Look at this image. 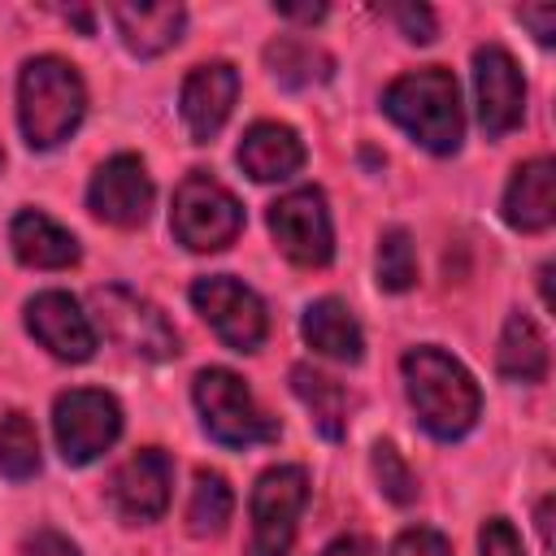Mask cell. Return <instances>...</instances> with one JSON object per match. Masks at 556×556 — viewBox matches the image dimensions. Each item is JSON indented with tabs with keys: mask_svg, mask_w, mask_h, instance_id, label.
I'll return each instance as SVG.
<instances>
[{
	"mask_svg": "<svg viewBox=\"0 0 556 556\" xmlns=\"http://www.w3.org/2000/svg\"><path fill=\"white\" fill-rule=\"evenodd\" d=\"M400 369H404L408 404H413L417 421L426 426V434L452 443L478 426L482 391L456 356H447L443 348H408Z\"/></svg>",
	"mask_w": 556,
	"mask_h": 556,
	"instance_id": "1",
	"label": "cell"
},
{
	"mask_svg": "<svg viewBox=\"0 0 556 556\" xmlns=\"http://www.w3.org/2000/svg\"><path fill=\"white\" fill-rule=\"evenodd\" d=\"M382 109L426 152L447 156V152L460 148L465 113H460V87H456L452 70L426 65V70H413V74L395 78L387 87V96H382Z\"/></svg>",
	"mask_w": 556,
	"mask_h": 556,
	"instance_id": "2",
	"label": "cell"
},
{
	"mask_svg": "<svg viewBox=\"0 0 556 556\" xmlns=\"http://www.w3.org/2000/svg\"><path fill=\"white\" fill-rule=\"evenodd\" d=\"M87 113V87L61 56H35L17 74V122L35 152L56 148L78 130Z\"/></svg>",
	"mask_w": 556,
	"mask_h": 556,
	"instance_id": "3",
	"label": "cell"
},
{
	"mask_svg": "<svg viewBox=\"0 0 556 556\" xmlns=\"http://www.w3.org/2000/svg\"><path fill=\"white\" fill-rule=\"evenodd\" d=\"M195 408L213 443L222 447H256L278 439V421L252 400L239 374L230 369H200L195 374Z\"/></svg>",
	"mask_w": 556,
	"mask_h": 556,
	"instance_id": "4",
	"label": "cell"
},
{
	"mask_svg": "<svg viewBox=\"0 0 556 556\" xmlns=\"http://www.w3.org/2000/svg\"><path fill=\"white\" fill-rule=\"evenodd\" d=\"M169 230L182 248L191 252H222L226 243L239 239L243 230V204L235 200L230 187H222L213 174L191 169L178 191H174V213H169Z\"/></svg>",
	"mask_w": 556,
	"mask_h": 556,
	"instance_id": "5",
	"label": "cell"
},
{
	"mask_svg": "<svg viewBox=\"0 0 556 556\" xmlns=\"http://www.w3.org/2000/svg\"><path fill=\"white\" fill-rule=\"evenodd\" d=\"M87 300H91L96 326H100L117 348H126L130 356H139V361H174V356H178V334H174V326H169L165 313H161L152 300H143L139 291L109 282V287H96Z\"/></svg>",
	"mask_w": 556,
	"mask_h": 556,
	"instance_id": "6",
	"label": "cell"
},
{
	"mask_svg": "<svg viewBox=\"0 0 556 556\" xmlns=\"http://www.w3.org/2000/svg\"><path fill=\"white\" fill-rule=\"evenodd\" d=\"M52 434L65 465H91L122 434V408L109 391L74 387L52 404Z\"/></svg>",
	"mask_w": 556,
	"mask_h": 556,
	"instance_id": "7",
	"label": "cell"
},
{
	"mask_svg": "<svg viewBox=\"0 0 556 556\" xmlns=\"http://www.w3.org/2000/svg\"><path fill=\"white\" fill-rule=\"evenodd\" d=\"M308 504V473L300 465H274L252 486V539L248 556H287L295 521Z\"/></svg>",
	"mask_w": 556,
	"mask_h": 556,
	"instance_id": "8",
	"label": "cell"
},
{
	"mask_svg": "<svg viewBox=\"0 0 556 556\" xmlns=\"http://www.w3.org/2000/svg\"><path fill=\"white\" fill-rule=\"evenodd\" d=\"M191 304L195 313L217 330V339L235 352H256L269 334V317L265 304L252 287H243L230 274H208L191 282Z\"/></svg>",
	"mask_w": 556,
	"mask_h": 556,
	"instance_id": "9",
	"label": "cell"
},
{
	"mask_svg": "<svg viewBox=\"0 0 556 556\" xmlns=\"http://www.w3.org/2000/svg\"><path fill=\"white\" fill-rule=\"evenodd\" d=\"M269 235L278 252L304 269H321L334 256V230L326 213V195L317 187L287 191L282 200L269 204Z\"/></svg>",
	"mask_w": 556,
	"mask_h": 556,
	"instance_id": "10",
	"label": "cell"
},
{
	"mask_svg": "<svg viewBox=\"0 0 556 556\" xmlns=\"http://www.w3.org/2000/svg\"><path fill=\"white\" fill-rule=\"evenodd\" d=\"M473 91H478V126L486 139H500L526 117V78L508 48L482 43L473 52Z\"/></svg>",
	"mask_w": 556,
	"mask_h": 556,
	"instance_id": "11",
	"label": "cell"
},
{
	"mask_svg": "<svg viewBox=\"0 0 556 556\" xmlns=\"http://www.w3.org/2000/svg\"><path fill=\"white\" fill-rule=\"evenodd\" d=\"M87 208L109 222V226H143L148 222V208H152V178H148V165L135 156V152H117L109 156L96 174H91V187H87Z\"/></svg>",
	"mask_w": 556,
	"mask_h": 556,
	"instance_id": "12",
	"label": "cell"
},
{
	"mask_svg": "<svg viewBox=\"0 0 556 556\" xmlns=\"http://www.w3.org/2000/svg\"><path fill=\"white\" fill-rule=\"evenodd\" d=\"M26 330L56 356V361H91L96 356V326L65 291H39L26 300Z\"/></svg>",
	"mask_w": 556,
	"mask_h": 556,
	"instance_id": "13",
	"label": "cell"
},
{
	"mask_svg": "<svg viewBox=\"0 0 556 556\" xmlns=\"http://www.w3.org/2000/svg\"><path fill=\"white\" fill-rule=\"evenodd\" d=\"M174 486V460L161 447L135 452L109 482V500L126 521H156L169 508Z\"/></svg>",
	"mask_w": 556,
	"mask_h": 556,
	"instance_id": "14",
	"label": "cell"
},
{
	"mask_svg": "<svg viewBox=\"0 0 556 556\" xmlns=\"http://www.w3.org/2000/svg\"><path fill=\"white\" fill-rule=\"evenodd\" d=\"M235 100H239V74H235V65H226V61H204V65H195V70L182 78V96H178L187 135H191L195 143H208V139L226 126Z\"/></svg>",
	"mask_w": 556,
	"mask_h": 556,
	"instance_id": "15",
	"label": "cell"
},
{
	"mask_svg": "<svg viewBox=\"0 0 556 556\" xmlns=\"http://www.w3.org/2000/svg\"><path fill=\"white\" fill-rule=\"evenodd\" d=\"M556 217V165L552 156H534L513 169L508 191H504V222L513 230L539 235Z\"/></svg>",
	"mask_w": 556,
	"mask_h": 556,
	"instance_id": "16",
	"label": "cell"
},
{
	"mask_svg": "<svg viewBox=\"0 0 556 556\" xmlns=\"http://www.w3.org/2000/svg\"><path fill=\"white\" fill-rule=\"evenodd\" d=\"M304 165V143L291 126L282 122H256L248 126L243 143H239V169L256 182H282L291 174H300Z\"/></svg>",
	"mask_w": 556,
	"mask_h": 556,
	"instance_id": "17",
	"label": "cell"
},
{
	"mask_svg": "<svg viewBox=\"0 0 556 556\" xmlns=\"http://www.w3.org/2000/svg\"><path fill=\"white\" fill-rule=\"evenodd\" d=\"M300 334L313 352L339 361V365H356L365 356V334H361V321L352 317V308L334 295H321L304 308L300 317Z\"/></svg>",
	"mask_w": 556,
	"mask_h": 556,
	"instance_id": "18",
	"label": "cell"
},
{
	"mask_svg": "<svg viewBox=\"0 0 556 556\" xmlns=\"http://www.w3.org/2000/svg\"><path fill=\"white\" fill-rule=\"evenodd\" d=\"M122 43L135 56H161L182 39L187 9L182 4H113L109 9Z\"/></svg>",
	"mask_w": 556,
	"mask_h": 556,
	"instance_id": "19",
	"label": "cell"
},
{
	"mask_svg": "<svg viewBox=\"0 0 556 556\" xmlns=\"http://www.w3.org/2000/svg\"><path fill=\"white\" fill-rule=\"evenodd\" d=\"M9 243H13V256L30 269H70L78 261V239L39 208H22L13 217Z\"/></svg>",
	"mask_w": 556,
	"mask_h": 556,
	"instance_id": "20",
	"label": "cell"
},
{
	"mask_svg": "<svg viewBox=\"0 0 556 556\" xmlns=\"http://www.w3.org/2000/svg\"><path fill=\"white\" fill-rule=\"evenodd\" d=\"M547 365H552V356H547V339H543L539 321L530 313H513L504 321V334H500V348H495L500 378L530 387V382L547 378Z\"/></svg>",
	"mask_w": 556,
	"mask_h": 556,
	"instance_id": "21",
	"label": "cell"
},
{
	"mask_svg": "<svg viewBox=\"0 0 556 556\" xmlns=\"http://www.w3.org/2000/svg\"><path fill=\"white\" fill-rule=\"evenodd\" d=\"M291 391L308 408V417H313L321 439L334 443V439L348 434V391L330 374H321L313 365H291Z\"/></svg>",
	"mask_w": 556,
	"mask_h": 556,
	"instance_id": "22",
	"label": "cell"
},
{
	"mask_svg": "<svg viewBox=\"0 0 556 556\" xmlns=\"http://www.w3.org/2000/svg\"><path fill=\"white\" fill-rule=\"evenodd\" d=\"M265 65H269L274 83H278V87H291V91H300V87H317V83H326L330 70H334V61H330L317 43L295 39V35L274 39V43L265 48Z\"/></svg>",
	"mask_w": 556,
	"mask_h": 556,
	"instance_id": "23",
	"label": "cell"
},
{
	"mask_svg": "<svg viewBox=\"0 0 556 556\" xmlns=\"http://www.w3.org/2000/svg\"><path fill=\"white\" fill-rule=\"evenodd\" d=\"M235 513V491L217 469H200L195 486H191V504H187V530L195 539H217L230 526Z\"/></svg>",
	"mask_w": 556,
	"mask_h": 556,
	"instance_id": "24",
	"label": "cell"
},
{
	"mask_svg": "<svg viewBox=\"0 0 556 556\" xmlns=\"http://www.w3.org/2000/svg\"><path fill=\"white\" fill-rule=\"evenodd\" d=\"M39 465H43V456H39L35 421H30L26 413L9 408V413L0 417V473H4L9 482H26V478L39 473Z\"/></svg>",
	"mask_w": 556,
	"mask_h": 556,
	"instance_id": "25",
	"label": "cell"
},
{
	"mask_svg": "<svg viewBox=\"0 0 556 556\" xmlns=\"http://www.w3.org/2000/svg\"><path fill=\"white\" fill-rule=\"evenodd\" d=\"M417 282V252L404 226H391L378 239V287L382 291H408Z\"/></svg>",
	"mask_w": 556,
	"mask_h": 556,
	"instance_id": "26",
	"label": "cell"
},
{
	"mask_svg": "<svg viewBox=\"0 0 556 556\" xmlns=\"http://www.w3.org/2000/svg\"><path fill=\"white\" fill-rule=\"evenodd\" d=\"M374 478H378V491L391 500V504H413L417 500V478H413V469L404 465V456L395 452V443H387V439H378L374 443Z\"/></svg>",
	"mask_w": 556,
	"mask_h": 556,
	"instance_id": "27",
	"label": "cell"
},
{
	"mask_svg": "<svg viewBox=\"0 0 556 556\" xmlns=\"http://www.w3.org/2000/svg\"><path fill=\"white\" fill-rule=\"evenodd\" d=\"M391 556H452V543L430 526H408L391 543Z\"/></svg>",
	"mask_w": 556,
	"mask_h": 556,
	"instance_id": "28",
	"label": "cell"
},
{
	"mask_svg": "<svg viewBox=\"0 0 556 556\" xmlns=\"http://www.w3.org/2000/svg\"><path fill=\"white\" fill-rule=\"evenodd\" d=\"M478 556H526L513 521H504V517L482 521V530H478Z\"/></svg>",
	"mask_w": 556,
	"mask_h": 556,
	"instance_id": "29",
	"label": "cell"
},
{
	"mask_svg": "<svg viewBox=\"0 0 556 556\" xmlns=\"http://www.w3.org/2000/svg\"><path fill=\"white\" fill-rule=\"evenodd\" d=\"M387 13L400 22L404 39H413V43H430L434 39V13L426 4H387Z\"/></svg>",
	"mask_w": 556,
	"mask_h": 556,
	"instance_id": "30",
	"label": "cell"
},
{
	"mask_svg": "<svg viewBox=\"0 0 556 556\" xmlns=\"http://www.w3.org/2000/svg\"><path fill=\"white\" fill-rule=\"evenodd\" d=\"M517 17L534 30L539 43H552V39H556V4H521Z\"/></svg>",
	"mask_w": 556,
	"mask_h": 556,
	"instance_id": "31",
	"label": "cell"
},
{
	"mask_svg": "<svg viewBox=\"0 0 556 556\" xmlns=\"http://www.w3.org/2000/svg\"><path fill=\"white\" fill-rule=\"evenodd\" d=\"M22 556H78V547L65 534H56V530H39V534L26 539Z\"/></svg>",
	"mask_w": 556,
	"mask_h": 556,
	"instance_id": "32",
	"label": "cell"
},
{
	"mask_svg": "<svg viewBox=\"0 0 556 556\" xmlns=\"http://www.w3.org/2000/svg\"><path fill=\"white\" fill-rule=\"evenodd\" d=\"M321 556H369V539H361V534H339L334 543H326Z\"/></svg>",
	"mask_w": 556,
	"mask_h": 556,
	"instance_id": "33",
	"label": "cell"
},
{
	"mask_svg": "<svg viewBox=\"0 0 556 556\" xmlns=\"http://www.w3.org/2000/svg\"><path fill=\"white\" fill-rule=\"evenodd\" d=\"M278 17H291V22H321L326 17V4H274Z\"/></svg>",
	"mask_w": 556,
	"mask_h": 556,
	"instance_id": "34",
	"label": "cell"
},
{
	"mask_svg": "<svg viewBox=\"0 0 556 556\" xmlns=\"http://www.w3.org/2000/svg\"><path fill=\"white\" fill-rule=\"evenodd\" d=\"M539 534H543V547L552 552V500L539 504Z\"/></svg>",
	"mask_w": 556,
	"mask_h": 556,
	"instance_id": "35",
	"label": "cell"
},
{
	"mask_svg": "<svg viewBox=\"0 0 556 556\" xmlns=\"http://www.w3.org/2000/svg\"><path fill=\"white\" fill-rule=\"evenodd\" d=\"M0 165H4V148H0Z\"/></svg>",
	"mask_w": 556,
	"mask_h": 556,
	"instance_id": "36",
	"label": "cell"
}]
</instances>
